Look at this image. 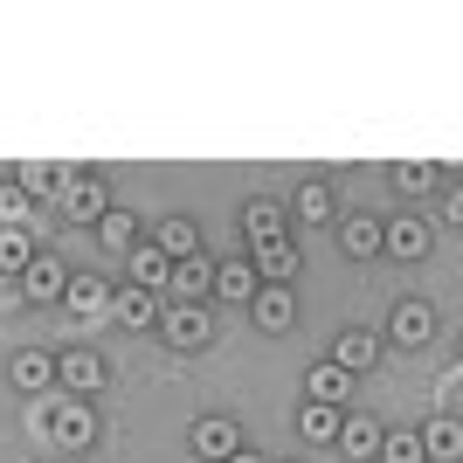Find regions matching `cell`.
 Listing matches in <instances>:
<instances>
[{"instance_id":"28","label":"cell","mask_w":463,"mask_h":463,"mask_svg":"<svg viewBox=\"0 0 463 463\" xmlns=\"http://www.w3.org/2000/svg\"><path fill=\"white\" fill-rule=\"evenodd\" d=\"M97 242L125 256V250H132V242H138V214H132V208H111V214H104V222H97Z\"/></svg>"},{"instance_id":"3","label":"cell","mask_w":463,"mask_h":463,"mask_svg":"<svg viewBox=\"0 0 463 463\" xmlns=\"http://www.w3.org/2000/svg\"><path fill=\"white\" fill-rule=\"evenodd\" d=\"M242 443H250V436H242V422H235V415H194V429H187V449H194L201 463H229Z\"/></svg>"},{"instance_id":"30","label":"cell","mask_w":463,"mask_h":463,"mask_svg":"<svg viewBox=\"0 0 463 463\" xmlns=\"http://www.w3.org/2000/svg\"><path fill=\"white\" fill-rule=\"evenodd\" d=\"M381 463H422L415 429H387V436H381Z\"/></svg>"},{"instance_id":"29","label":"cell","mask_w":463,"mask_h":463,"mask_svg":"<svg viewBox=\"0 0 463 463\" xmlns=\"http://www.w3.org/2000/svg\"><path fill=\"white\" fill-rule=\"evenodd\" d=\"M0 229H35V201H28L14 180L0 187Z\"/></svg>"},{"instance_id":"10","label":"cell","mask_w":463,"mask_h":463,"mask_svg":"<svg viewBox=\"0 0 463 463\" xmlns=\"http://www.w3.org/2000/svg\"><path fill=\"white\" fill-rule=\"evenodd\" d=\"M290 222H305V229H326V222H339V187L332 180H305V187L284 201Z\"/></svg>"},{"instance_id":"25","label":"cell","mask_w":463,"mask_h":463,"mask_svg":"<svg viewBox=\"0 0 463 463\" xmlns=\"http://www.w3.org/2000/svg\"><path fill=\"white\" fill-rule=\"evenodd\" d=\"M339 250L360 256V263H367V256H381V214H353L346 229H339Z\"/></svg>"},{"instance_id":"21","label":"cell","mask_w":463,"mask_h":463,"mask_svg":"<svg viewBox=\"0 0 463 463\" xmlns=\"http://www.w3.org/2000/svg\"><path fill=\"white\" fill-rule=\"evenodd\" d=\"M153 250L166 256V263H187V256H201V222L194 214H166L153 235Z\"/></svg>"},{"instance_id":"5","label":"cell","mask_w":463,"mask_h":463,"mask_svg":"<svg viewBox=\"0 0 463 463\" xmlns=\"http://www.w3.org/2000/svg\"><path fill=\"white\" fill-rule=\"evenodd\" d=\"M159 332H166V346L201 353L214 339V305H166L159 311Z\"/></svg>"},{"instance_id":"8","label":"cell","mask_w":463,"mask_h":463,"mask_svg":"<svg viewBox=\"0 0 463 463\" xmlns=\"http://www.w3.org/2000/svg\"><path fill=\"white\" fill-rule=\"evenodd\" d=\"M214 298V256H187V263H174V277H166V305H208Z\"/></svg>"},{"instance_id":"14","label":"cell","mask_w":463,"mask_h":463,"mask_svg":"<svg viewBox=\"0 0 463 463\" xmlns=\"http://www.w3.org/2000/svg\"><path fill=\"white\" fill-rule=\"evenodd\" d=\"M387 332H394V346H429L436 339V305L429 298H402L394 318H387Z\"/></svg>"},{"instance_id":"13","label":"cell","mask_w":463,"mask_h":463,"mask_svg":"<svg viewBox=\"0 0 463 463\" xmlns=\"http://www.w3.org/2000/svg\"><path fill=\"white\" fill-rule=\"evenodd\" d=\"M332 367L346 373V381H360V373H373L381 367V339H373V332H339V339H332Z\"/></svg>"},{"instance_id":"18","label":"cell","mask_w":463,"mask_h":463,"mask_svg":"<svg viewBox=\"0 0 463 463\" xmlns=\"http://www.w3.org/2000/svg\"><path fill=\"white\" fill-rule=\"evenodd\" d=\"M250 270H256V284H290V277L305 270V256L290 250V235H277V242H256Z\"/></svg>"},{"instance_id":"22","label":"cell","mask_w":463,"mask_h":463,"mask_svg":"<svg viewBox=\"0 0 463 463\" xmlns=\"http://www.w3.org/2000/svg\"><path fill=\"white\" fill-rule=\"evenodd\" d=\"M305 402H318V408H346V402H353V381L332 367V360H311V367H305Z\"/></svg>"},{"instance_id":"24","label":"cell","mask_w":463,"mask_h":463,"mask_svg":"<svg viewBox=\"0 0 463 463\" xmlns=\"http://www.w3.org/2000/svg\"><path fill=\"white\" fill-rule=\"evenodd\" d=\"M214 298H222V305H250V298H256V270H250V256H229V263H214Z\"/></svg>"},{"instance_id":"7","label":"cell","mask_w":463,"mask_h":463,"mask_svg":"<svg viewBox=\"0 0 463 463\" xmlns=\"http://www.w3.org/2000/svg\"><path fill=\"white\" fill-rule=\"evenodd\" d=\"M14 284H21V298H28V305H62V284H70V263H62L56 250H35V263H28V270H21Z\"/></svg>"},{"instance_id":"19","label":"cell","mask_w":463,"mask_h":463,"mask_svg":"<svg viewBox=\"0 0 463 463\" xmlns=\"http://www.w3.org/2000/svg\"><path fill=\"white\" fill-rule=\"evenodd\" d=\"M62 305L77 311V318H104L111 311V284L97 270H70V284H62Z\"/></svg>"},{"instance_id":"2","label":"cell","mask_w":463,"mask_h":463,"mask_svg":"<svg viewBox=\"0 0 463 463\" xmlns=\"http://www.w3.org/2000/svg\"><path fill=\"white\" fill-rule=\"evenodd\" d=\"M56 387H62V394H77V402H90V394L111 387V360H104L97 346H62L56 353Z\"/></svg>"},{"instance_id":"31","label":"cell","mask_w":463,"mask_h":463,"mask_svg":"<svg viewBox=\"0 0 463 463\" xmlns=\"http://www.w3.org/2000/svg\"><path fill=\"white\" fill-rule=\"evenodd\" d=\"M394 187H402V194L436 187V166H422V159H402V166H394Z\"/></svg>"},{"instance_id":"16","label":"cell","mask_w":463,"mask_h":463,"mask_svg":"<svg viewBox=\"0 0 463 463\" xmlns=\"http://www.w3.org/2000/svg\"><path fill=\"white\" fill-rule=\"evenodd\" d=\"M381 436H387V422L381 415H346V422H339V457L346 463H367V457H381Z\"/></svg>"},{"instance_id":"9","label":"cell","mask_w":463,"mask_h":463,"mask_svg":"<svg viewBox=\"0 0 463 463\" xmlns=\"http://www.w3.org/2000/svg\"><path fill=\"white\" fill-rule=\"evenodd\" d=\"M250 318H256V332L284 339V332L298 326V298H290V284H256V298H250Z\"/></svg>"},{"instance_id":"23","label":"cell","mask_w":463,"mask_h":463,"mask_svg":"<svg viewBox=\"0 0 463 463\" xmlns=\"http://www.w3.org/2000/svg\"><path fill=\"white\" fill-rule=\"evenodd\" d=\"M339 422H346V408H318V402H305L298 415H290V429H298V443H339Z\"/></svg>"},{"instance_id":"4","label":"cell","mask_w":463,"mask_h":463,"mask_svg":"<svg viewBox=\"0 0 463 463\" xmlns=\"http://www.w3.org/2000/svg\"><path fill=\"white\" fill-rule=\"evenodd\" d=\"M49 436H56L62 449H90V436H97V415H90V402H77V394H49Z\"/></svg>"},{"instance_id":"20","label":"cell","mask_w":463,"mask_h":463,"mask_svg":"<svg viewBox=\"0 0 463 463\" xmlns=\"http://www.w3.org/2000/svg\"><path fill=\"white\" fill-rule=\"evenodd\" d=\"M284 229H290L284 201H270V194H256V201H242V235H250V250H256V242H277Z\"/></svg>"},{"instance_id":"27","label":"cell","mask_w":463,"mask_h":463,"mask_svg":"<svg viewBox=\"0 0 463 463\" xmlns=\"http://www.w3.org/2000/svg\"><path fill=\"white\" fill-rule=\"evenodd\" d=\"M35 250H42L35 229H0V270H7V277L28 270V263H35Z\"/></svg>"},{"instance_id":"15","label":"cell","mask_w":463,"mask_h":463,"mask_svg":"<svg viewBox=\"0 0 463 463\" xmlns=\"http://www.w3.org/2000/svg\"><path fill=\"white\" fill-rule=\"evenodd\" d=\"M166 277H174V263H166L153 242H132V250H125V284H132V290H153V298H166Z\"/></svg>"},{"instance_id":"32","label":"cell","mask_w":463,"mask_h":463,"mask_svg":"<svg viewBox=\"0 0 463 463\" xmlns=\"http://www.w3.org/2000/svg\"><path fill=\"white\" fill-rule=\"evenodd\" d=\"M229 463H270V457H256V449H250V443H242V449H235V457H229Z\"/></svg>"},{"instance_id":"33","label":"cell","mask_w":463,"mask_h":463,"mask_svg":"<svg viewBox=\"0 0 463 463\" xmlns=\"http://www.w3.org/2000/svg\"><path fill=\"white\" fill-rule=\"evenodd\" d=\"M284 463H305V457H284Z\"/></svg>"},{"instance_id":"6","label":"cell","mask_w":463,"mask_h":463,"mask_svg":"<svg viewBox=\"0 0 463 463\" xmlns=\"http://www.w3.org/2000/svg\"><path fill=\"white\" fill-rule=\"evenodd\" d=\"M429 242H436V229L422 214H387L381 222V256H394V263H422Z\"/></svg>"},{"instance_id":"26","label":"cell","mask_w":463,"mask_h":463,"mask_svg":"<svg viewBox=\"0 0 463 463\" xmlns=\"http://www.w3.org/2000/svg\"><path fill=\"white\" fill-rule=\"evenodd\" d=\"M14 187L28 194V201H56V187H62V166H42V159H21V166H14Z\"/></svg>"},{"instance_id":"1","label":"cell","mask_w":463,"mask_h":463,"mask_svg":"<svg viewBox=\"0 0 463 463\" xmlns=\"http://www.w3.org/2000/svg\"><path fill=\"white\" fill-rule=\"evenodd\" d=\"M111 208H118V201H111V187H104V174H90V166H62V187H56V214H62V222L97 229Z\"/></svg>"},{"instance_id":"12","label":"cell","mask_w":463,"mask_h":463,"mask_svg":"<svg viewBox=\"0 0 463 463\" xmlns=\"http://www.w3.org/2000/svg\"><path fill=\"white\" fill-rule=\"evenodd\" d=\"M159 311H166V298H153V290H132V284L111 290V318L125 332H159Z\"/></svg>"},{"instance_id":"11","label":"cell","mask_w":463,"mask_h":463,"mask_svg":"<svg viewBox=\"0 0 463 463\" xmlns=\"http://www.w3.org/2000/svg\"><path fill=\"white\" fill-rule=\"evenodd\" d=\"M7 381H14L21 394H49V387H56V353H49V346L7 353Z\"/></svg>"},{"instance_id":"17","label":"cell","mask_w":463,"mask_h":463,"mask_svg":"<svg viewBox=\"0 0 463 463\" xmlns=\"http://www.w3.org/2000/svg\"><path fill=\"white\" fill-rule=\"evenodd\" d=\"M415 443H422V463H457L463 457V422L457 415H429L415 429Z\"/></svg>"}]
</instances>
